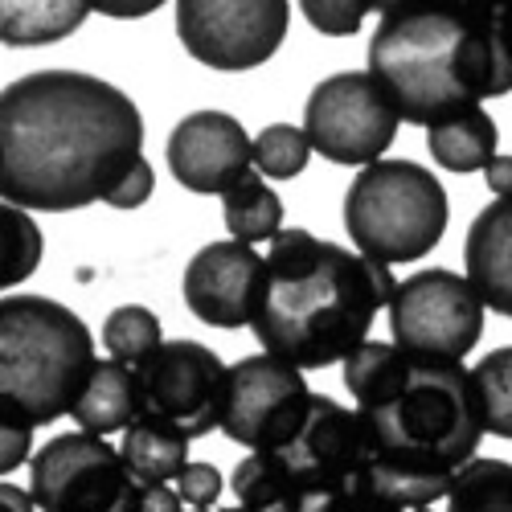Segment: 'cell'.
Wrapping results in <instances>:
<instances>
[{
  "label": "cell",
  "instance_id": "cell-1",
  "mask_svg": "<svg viewBox=\"0 0 512 512\" xmlns=\"http://www.w3.org/2000/svg\"><path fill=\"white\" fill-rule=\"evenodd\" d=\"M144 160V115L82 70H33L0 95L5 205L70 213L107 201Z\"/></svg>",
  "mask_w": 512,
  "mask_h": 512
},
{
  "label": "cell",
  "instance_id": "cell-2",
  "mask_svg": "<svg viewBox=\"0 0 512 512\" xmlns=\"http://www.w3.org/2000/svg\"><path fill=\"white\" fill-rule=\"evenodd\" d=\"M369 37V74L402 123L431 127L512 95V37L504 9L386 5Z\"/></svg>",
  "mask_w": 512,
  "mask_h": 512
},
{
  "label": "cell",
  "instance_id": "cell-3",
  "mask_svg": "<svg viewBox=\"0 0 512 512\" xmlns=\"http://www.w3.org/2000/svg\"><path fill=\"white\" fill-rule=\"evenodd\" d=\"M267 279L254 312V336L263 353L295 369L345 365L386 308L369 259L336 242L287 226L267 242Z\"/></svg>",
  "mask_w": 512,
  "mask_h": 512
},
{
  "label": "cell",
  "instance_id": "cell-4",
  "mask_svg": "<svg viewBox=\"0 0 512 512\" xmlns=\"http://www.w3.org/2000/svg\"><path fill=\"white\" fill-rule=\"evenodd\" d=\"M345 390L373 447L406 463L455 476L488 435L472 369H463V361L414 357L394 340H365L345 361Z\"/></svg>",
  "mask_w": 512,
  "mask_h": 512
},
{
  "label": "cell",
  "instance_id": "cell-5",
  "mask_svg": "<svg viewBox=\"0 0 512 512\" xmlns=\"http://www.w3.org/2000/svg\"><path fill=\"white\" fill-rule=\"evenodd\" d=\"M95 340L66 304L46 295H5L0 304V406L33 426L74 414L95 373Z\"/></svg>",
  "mask_w": 512,
  "mask_h": 512
},
{
  "label": "cell",
  "instance_id": "cell-6",
  "mask_svg": "<svg viewBox=\"0 0 512 512\" xmlns=\"http://www.w3.org/2000/svg\"><path fill=\"white\" fill-rule=\"evenodd\" d=\"M451 222L447 189L414 160H377L353 177L345 193V230L369 263H418Z\"/></svg>",
  "mask_w": 512,
  "mask_h": 512
},
{
  "label": "cell",
  "instance_id": "cell-7",
  "mask_svg": "<svg viewBox=\"0 0 512 512\" xmlns=\"http://www.w3.org/2000/svg\"><path fill=\"white\" fill-rule=\"evenodd\" d=\"M230 365L197 345V340H164V345L136 369L140 418L164 431L181 435L185 443L222 431Z\"/></svg>",
  "mask_w": 512,
  "mask_h": 512
},
{
  "label": "cell",
  "instance_id": "cell-8",
  "mask_svg": "<svg viewBox=\"0 0 512 512\" xmlns=\"http://www.w3.org/2000/svg\"><path fill=\"white\" fill-rule=\"evenodd\" d=\"M29 496L41 512H140V480L123 455L87 431H66L29 459Z\"/></svg>",
  "mask_w": 512,
  "mask_h": 512
},
{
  "label": "cell",
  "instance_id": "cell-9",
  "mask_svg": "<svg viewBox=\"0 0 512 512\" xmlns=\"http://www.w3.org/2000/svg\"><path fill=\"white\" fill-rule=\"evenodd\" d=\"M390 336L414 357L463 361L484 336V300L467 275L447 267L418 271L390 300Z\"/></svg>",
  "mask_w": 512,
  "mask_h": 512
},
{
  "label": "cell",
  "instance_id": "cell-10",
  "mask_svg": "<svg viewBox=\"0 0 512 512\" xmlns=\"http://www.w3.org/2000/svg\"><path fill=\"white\" fill-rule=\"evenodd\" d=\"M398 111L369 70H340L316 82L304 107L312 148L345 168H369L398 136Z\"/></svg>",
  "mask_w": 512,
  "mask_h": 512
},
{
  "label": "cell",
  "instance_id": "cell-11",
  "mask_svg": "<svg viewBox=\"0 0 512 512\" xmlns=\"http://www.w3.org/2000/svg\"><path fill=\"white\" fill-rule=\"evenodd\" d=\"M312 390L304 369L283 357L254 353L230 365L222 435L246 451H283L312 410Z\"/></svg>",
  "mask_w": 512,
  "mask_h": 512
},
{
  "label": "cell",
  "instance_id": "cell-12",
  "mask_svg": "<svg viewBox=\"0 0 512 512\" xmlns=\"http://www.w3.org/2000/svg\"><path fill=\"white\" fill-rule=\"evenodd\" d=\"M177 37L209 70H254L279 54L291 9L283 0H181Z\"/></svg>",
  "mask_w": 512,
  "mask_h": 512
},
{
  "label": "cell",
  "instance_id": "cell-13",
  "mask_svg": "<svg viewBox=\"0 0 512 512\" xmlns=\"http://www.w3.org/2000/svg\"><path fill=\"white\" fill-rule=\"evenodd\" d=\"M373 435L361 418V410H345L336 398L316 394L312 410L283 451H275L300 484L308 488L312 504L328 496H353L361 492V480L373 463Z\"/></svg>",
  "mask_w": 512,
  "mask_h": 512
},
{
  "label": "cell",
  "instance_id": "cell-14",
  "mask_svg": "<svg viewBox=\"0 0 512 512\" xmlns=\"http://www.w3.org/2000/svg\"><path fill=\"white\" fill-rule=\"evenodd\" d=\"M168 173L177 185L201 197H226L250 177L254 140L246 127L226 111H193L185 115L164 144Z\"/></svg>",
  "mask_w": 512,
  "mask_h": 512
},
{
  "label": "cell",
  "instance_id": "cell-15",
  "mask_svg": "<svg viewBox=\"0 0 512 512\" xmlns=\"http://www.w3.org/2000/svg\"><path fill=\"white\" fill-rule=\"evenodd\" d=\"M267 259L246 242H209L201 246L181 279L185 308L209 328H246L254 324L263 300Z\"/></svg>",
  "mask_w": 512,
  "mask_h": 512
},
{
  "label": "cell",
  "instance_id": "cell-16",
  "mask_svg": "<svg viewBox=\"0 0 512 512\" xmlns=\"http://www.w3.org/2000/svg\"><path fill=\"white\" fill-rule=\"evenodd\" d=\"M467 283L484 308L512 320V197H492L463 238Z\"/></svg>",
  "mask_w": 512,
  "mask_h": 512
},
{
  "label": "cell",
  "instance_id": "cell-17",
  "mask_svg": "<svg viewBox=\"0 0 512 512\" xmlns=\"http://www.w3.org/2000/svg\"><path fill=\"white\" fill-rule=\"evenodd\" d=\"M78 431L87 435H123L132 422H140V390H136V369H127L119 361H99L87 390H82L74 406Z\"/></svg>",
  "mask_w": 512,
  "mask_h": 512
},
{
  "label": "cell",
  "instance_id": "cell-18",
  "mask_svg": "<svg viewBox=\"0 0 512 512\" xmlns=\"http://www.w3.org/2000/svg\"><path fill=\"white\" fill-rule=\"evenodd\" d=\"M496 144H500V132L484 107L447 115L426 127V152H431L435 164L447 168V173H484L500 156Z\"/></svg>",
  "mask_w": 512,
  "mask_h": 512
},
{
  "label": "cell",
  "instance_id": "cell-19",
  "mask_svg": "<svg viewBox=\"0 0 512 512\" xmlns=\"http://www.w3.org/2000/svg\"><path fill=\"white\" fill-rule=\"evenodd\" d=\"M230 488L246 512H308L312 508L308 488L275 451H250L234 467Z\"/></svg>",
  "mask_w": 512,
  "mask_h": 512
},
{
  "label": "cell",
  "instance_id": "cell-20",
  "mask_svg": "<svg viewBox=\"0 0 512 512\" xmlns=\"http://www.w3.org/2000/svg\"><path fill=\"white\" fill-rule=\"evenodd\" d=\"M91 17V5L78 0H5L0 5V37L5 46H50L70 37Z\"/></svg>",
  "mask_w": 512,
  "mask_h": 512
},
{
  "label": "cell",
  "instance_id": "cell-21",
  "mask_svg": "<svg viewBox=\"0 0 512 512\" xmlns=\"http://www.w3.org/2000/svg\"><path fill=\"white\" fill-rule=\"evenodd\" d=\"M119 455L127 463V472H132L140 484H168V480H177L185 472L189 443L173 431H164V426L140 418L123 431Z\"/></svg>",
  "mask_w": 512,
  "mask_h": 512
},
{
  "label": "cell",
  "instance_id": "cell-22",
  "mask_svg": "<svg viewBox=\"0 0 512 512\" xmlns=\"http://www.w3.org/2000/svg\"><path fill=\"white\" fill-rule=\"evenodd\" d=\"M222 222L230 230V242H271L283 226V201L279 193L259 177L250 173L242 185H234L226 197H222Z\"/></svg>",
  "mask_w": 512,
  "mask_h": 512
},
{
  "label": "cell",
  "instance_id": "cell-23",
  "mask_svg": "<svg viewBox=\"0 0 512 512\" xmlns=\"http://www.w3.org/2000/svg\"><path fill=\"white\" fill-rule=\"evenodd\" d=\"M447 512H512V463L484 455L463 463L447 492Z\"/></svg>",
  "mask_w": 512,
  "mask_h": 512
},
{
  "label": "cell",
  "instance_id": "cell-24",
  "mask_svg": "<svg viewBox=\"0 0 512 512\" xmlns=\"http://www.w3.org/2000/svg\"><path fill=\"white\" fill-rule=\"evenodd\" d=\"M103 345L107 357L127 365V369H140L160 345H164V328L160 316L144 304H123L103 320Z\"/></svg>",
  "mask_w": 512,
  "mask_h": 512
},
{
  "label": "cell",
  "instance_id": "cell-25",
  "mask_svg": "<svg viewBox=\"0 0 512 512\" xmlns=\"http://www.w3.org/2000/svg\"><path fill=\"white\" fill-rule=\"evenodd\" d=\"M41 254H46V238H41V226L29 218V209L17 205H0V287H17L25 283Z\"/></svg>",
  "mask_w": 512,
  "mask_h": 512
},
{
  "label": "cell",
  "instance_id": "cell-26",
  "mask_svg": "<svg viewBox=\"0 0 512 512\" xmlns=\"http://www.w3.org/2000/svg\"><path fill=\"white\" fill-rule=\"evenodd\" d=\"M476 398L484 410V431L496 439H512V345L492 349L472 369Z\"/></svg>",
  "mask_w": 512,
  "mask_h": 512
},
{
  "label": "cell",
  "instance_id": "cell-27",
  "mask_svg": "<svg viewBox=\"0 0 512 512\" xmlns=\"http://www.w3.org/2000/svg\"><path fill=\"white\" fill-rule=\"evenodd\" d=\"M312 152L316 148H312L308 132L295 123H271L254 136V168H259V177H271V181L300 177L312 160Z\"/></svg>",
  "mask_w": 512,
  "mask_h": 512
},
{
  "label": "cell",
  "instance_id": "cell-28",
  "mask_svg": "<svg viewBox=\"0 0 512 512\" xmlns=\"http://www.w3.org/2000/svg\"><path fill=\"white\" fill-rule=\"evenodd\" d=\"M304 17L316 33H328V37H353L365 17H369V5L357 0V5H336V0H304Z\"/></svg>",
  "mask_w": 512,
  "mask_h": 512
},
{
  "label": "cell",
  "instance_id": "cell-29",
  "mask_svg": "<svg viewBox=\"0 0 512 512\" xmlns=\"http://www.w3.org/2000/svg\"><path fill=\"white\" fill-rule=\"evenodd\" d=\"M33 431L37 426L29 418H21L17 410H5L0 406V472H17V467L29 459V447H33Z\"/></svg>",
  "mask_w": 512,
  "mask_h": 512
},
{
  "label": "cell",
  "instance_id": "cell-30",
  "mask_svg": "<svg viewBox=\"0 0 512 512\" xmlns=\"http://www.w3.org/2000/svg\"><path fill=\"white\" fill-rule=\"evenodd\" d=\"M177 492L193 508H213L222 496V472L213 463H185V472L177 476Z\"/></svg>",
  "mask_w": 512,
  "mask_h": 512
},
{
  "label": "cell",
  "instance_id": "cell-31",
  "mask_svg": "<svg viewBox=\"0 0 512 512\" xmlns=\"http://www.w3.org/2000/svg\"><path fill=\"white\" fill-rule=\"evenodd\" d=\"M152 189H156V173H152L148 160H140L132 173H127V181L107 197V205H111V209H140V205L152 197Z\"/></svg>",
  "mask_w": 512,
  "mask_h": 512
},
{
  "label": "cell",
  "instance_id": "cell-32",
  "mask_svg": "<svg viewBox=\"0 0 512 512\" xmlns=\"http://www.w3.org/2000/svg\"><path fill=\"white\" fill-rule=\"evenodd\" d=\"M308 512H435V508H398V504H386V500H377V496L353 492V496H328V500H316Z\"/></svg>",
  "mask_w": 512,
  "mask_h": 512
},
{
  "label": "cell",
  "instance_id": "cell-33",
  "mask_svg": "<svg viewBox=\"0 0 512 512\" xmlns=\"http://www.w3.org/2000/svg\"><path fill=\"white\" fill-rule=\"evenodd\" d=\"M181 492L168 484H140V512H185Z\"/></svg>",
  "mask_w": 512,
  "mask_h": 512
},
{
  "label": "cell",
  "instance_id": "cell-34",
  "mask_svg": "<svg viewBox=\"0 0 512 512\" xmlns=\"http://www.w3.org/2000/svg\"><path fill=\"white\" fill-rule=\"evenodd\" d=\"M484 185L492 189V197H512V156H496L484 168Z\"/></svg>",
  "mask_w": 512,
  "mask_h": 512
},
{
  "label": "cell",
  "instance_id": "cell-35",
  "mask_svg": "<svg viewBox=\"0 0 512 512\" xmlns=\"http://www.w3.org/2000/svg\"><path fill=\"white\" fill-rule=\"evenodd\" d=\"M160 5L156 0H144V5H95V13H103V17H119V21H136V17H148V13H156Z\"/></svg>",
  "mask_w": 512,
  "mask_h": 512
},
{
  "label": "cell",
  "instance_id": "cell-36",
  "mask_svg": "<svg viewBox=\"0 0 512 512\" xmlns=\"http://www.w3.org/2000/svg\"><path fill=\"white\" fill-rule=\"evenodd\" d=\"M504 25H508V37H512V5H504Z\"/></svg>",
  "mask_w": 512,
  "mask_h": 512
},
{
  "label": "cell",
  "instance_id": "cell-37",
  "mask_svg": "<svg viewBox=\"0 0 512 512\" xmlns=\"http://www.w3.org/2000/svg\"><path fill=\"white\" fill-rule=\"evenodd\" d=\"M213 512H246L242 504H234V508H213Z\"/></svg>",
  "mask_w": 512,
  "mask_h": 512
}]
</instances>
